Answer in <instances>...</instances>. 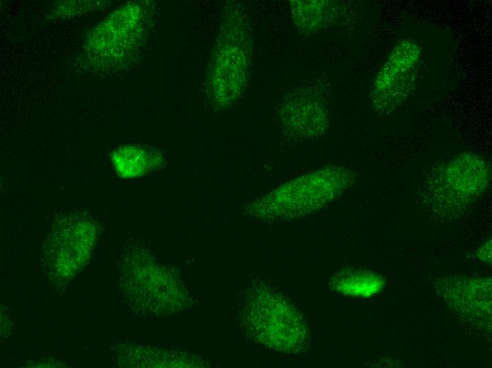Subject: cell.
<instances>
[{
	"mask_svg": "<svg viewBox=\"0 0 492 368\" xmlns=\"http://www.w3.org/2000/svg\"><path fill=\"white\" fill-rule=\"evenodd\" d=\"M356 181V174L329 165L288 181L259 200V207L281 218L309 213L341 195Z\"/></svg>",
	"mask_w": 492,
	"mask_h": 368,
	"instance_id": "1",
	"label": "cell"
},
{
	"mask_svg": "<svg viewBox=\"0 0 492 368\" xmlns=\"http://www.w3.org/2000/svg\"><path fill=\"white\" fill-rule=\"evenodd\" d=\"M489 163L472 152H462L437 166L424 187L426 200L442 212H458L488 189Z\"/></svg>",
	"mask_w": 492,
	"mask_h": 368,
	"instance_id": "2",
	"label": "cell"
},
{
	"mask_svg": "<svg viewBox=\"0 0 492 368\" xmlns=\"http://www.w3.org/2000/svg\"><path fill=\"white\" fill-rule=\"evenodd\" d=\"M246 16L238 4L226 8L214 65L217 99L226 105L242 92L248 74L252 42Z\"/></svg>",
	"mask_w": 492,
	"mask_h": 368,
	"instance_id": "3",
	"label": "cell"
},
{
	"mask_svg": "<svg viewBox=\"0 0 492 368\" xmlns=\"http://www.w3.org/2000/svg\"><path fill=\"white\" fill-rule=\"evenodd\" d=\"M420 57L414 40L404 39L396 45L372 85L370 100L375 112L389 115L405 103L415 84Z\"/></svg>",
	"mask_w": 492,
	"mask_h": 368,
	"instance_id": "4",
	"label": "cell"
},
{
	"mask_svg": "<svg viewBox=\"0 0 492 368\" xmlns=\"http://www.w3.org/2000/svg\"><path fill=\"white\" fill-rule=\"evenodd\" d=\"M279 119L286 133L301 140L317 139L329 125L328 112L322 100L307 88H297L284 97Z\"/></svg>",
	"mask_w": 492,
	"mask_h": 368,
	"instance_id": "5",
	"label": "cell"
},
{
	"mask_svg": "<svg viewBox=\"0 0 492 368\" xmlns=\"http://www.w3.org/2000/svg\"><path fill=\"white\" fill-rule=\"evenodd\" d=\"M292 20L302 33L312 34L337 20L339 7L334 1L292 0L290 1Z\"/></svg>",
	"mask_w": 492,
	"mask_h": 368,
	"instance_id": "6",
	"label": "cell"
},
{
	"mask_svg": "<svg viewBox=\"0 0 492 368\" xmlns=\"http://www.w3.org/2000/svg\"><path fill=\"white\" fill-rule=\"evenodd\" d=\"M341 275L338 287L342 292L348 294L370 296L378 292L384 287L382 278L370 272L350 270Z\"/></svg>",
	"mask_w": 492,
	"mask_h": 368,
	"instance_id": "7",
	"label": "cell"
},
{
	"mask_svg": "<svg viewBox=\"0 0 492 368\" xmlns=\"http://www.w3.org/2000/svg\"><path fill=\"white\" fill-rule=\"evenodd\" d=\"M476 255L484 262L491 263V241L487 240L477 250Z\"/></svg>",
	"mask_w": 492,
	"mask_h": 368,
	"instance_id": "8",
	"label": "cell"
}]
</instances>
